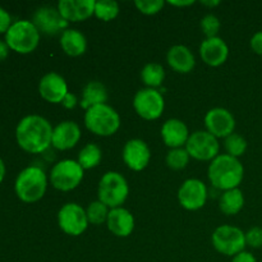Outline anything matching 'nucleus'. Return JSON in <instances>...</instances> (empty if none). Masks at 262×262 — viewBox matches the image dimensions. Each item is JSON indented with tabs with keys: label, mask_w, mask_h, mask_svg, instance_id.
I'll list each match as a JSON object with an SVG mask.
<instances>
[{
	"label": "nucleus",
	"mask_w": 262,
	"mask_h": 262,
	"mask_svg": "<svg viewBox=\"0 0 262 262\" xmlns=\"http://www.w3.org/2000/svg\"><path fill=\"white\" fill-rule=\"evenodd\" d=\"M50 122L40 115H27L18 123L15 129L17 142L25 151L31 154H41L48 150L53 140Z\"/></svg>",
	"instance_id": "1"
},
{
	"label": "nucleus",
	"mask_w": 262,
	"mask_h": 262,
	"mask_svg": "<svg viewBox=\"0 0 262 262\" xmlns=\"http://www.w3.org/2000/svg\"><path fill=\"white\" fill-rule=\"evenodd\" d=\"M207 176L215 188L225 192L239 187L245 177V168L237 158L223 154L210 163Z\"/></svg>",
	"instance_id": "2"
},
{
	"label": "nucleus",
	"mask_w": 262,
	"mask_h": 262,
	"mask_svg": "<svg viewBox=\"0 0 262 262\" xmlns=\"http://www.w3.org/2000/svg\"><path fill=\"white\" fill-rule=\"evenodd\" d=\"M15 193L23 202L32 204L45 194L48 188V177L40 166H27L15 179Z\"/></svg>",
	"instance_id": "3"
},
{
	"label": "nucleus",
	"mask_w": 262,
	"mask_h": 262,
	"mask_svg": "<svg viewBox=\"0 0 262 262\" xmlns=\"http://www.w3.org/2000/svg\"><path fill=\"white\" fill-rule=\"evenodd\" d=\"M84 125L91 133L101 137H109L118 132L120 117L114 107L107 104L96 105L86 110Z\"/></svg>",
	"instance_id": "4"
},
{
	"label": "nucleus",
	"mask_w": 262,
	"mask_h": 262,
	"mask_svg": "<svg viewBox=\"0 0 262 262\" xmlns=\"http://www.w3.org/2000/svg\"><path fill=\"white\" fill-rule=\"evenodd\" d=\"M5 42L19 54L32 53L40 42V31L31 20H15L5 32Z\"/></svg>",
	"instance_id": "5"
},
{
	"label": "nucleus",
	"mask_w": 262,
	"mask_h": 262,
	"mask_svg": "<svg viewBox=\"0 0 262 262\" xmlns=\"http://www.w3.org/2000/svg\"><path fill=\"white\" fill-rule=\"evenodd\" d=\"M129 193V186L124 177L118 171H107L99 182V201L106 205L109 209L122 207Z\"/></svg>",
	"instance_id": "6"
},
{
	"label": "nucleus",
	"mask_w": 262,
	"mask_h": 262,
	"mask_svg": "<svg viewBox=\"0 0 262 262\" xmlns=\"http://www.w3.org/2000/svg\"><path fill=\"white\" fill-rule=\"evenodd\" d=\"M83 168L78 161L66 159L53 166L50 171V183L58 191L68 192L77 188L83 179Z\"/></svg>",
	"instance_id": "7"
},
{
	"label": "nucleus",
	"mask_w": 262,
	"mask_h": 262,
	"mask_svg": "<svg viewBox=\"0 0 262 262\" xmlns=\"http://www.w3.org/2000/svg\"><path fill=\"white\" fill-rule=\"evenodd\" d=\"M212 246L219 253L234 257L238 253L243 252L246 243V234L237 227L233 225H222L216 228L211 237Z\"/></svg>",
	"instance_id": "8"
},
{
	"label": "nucleus",
	"mask_w": 262,
	"mask_h": 262,
	"mask_svg": "<svg viewBox=\"0 0 262 262\" xmlns=\"http://www.w3.org/2000/svg\"><path fill=\"white\" fill-rule=\"evenodd\" d=\"M133 107L136 113L145 120H156L163 115L165 109L163 94L156 89H142L135 95Z\"/></svg>",
	"instance_id": "9"
},
{
	"label": "nucleus",
	"mask_w": 262,
	"mask_h": 262,
	"mask_svg": "<svg viewBox=\"0 0 262 262\" xmlns=\"http://www.w3.org/2000/svg\"><path fill=\"white\" fill-rule=\"evenodd\" d=\"M186 150L196 160L212 161L219 155L220 145L217 138L207 130H197L189 136Z\"/></svg>",
	"instance_id": "10"
},
{
	"label": "nucleus",
	"mask_w": 262,
	"mask_h": 262,
	"mask_svg": "<svg viewBox=\"0 0 262 262\" xmlns=\"http://www.w3.org/2000/svg\"><path fill=\"white\" fill-rule=\"evenodd\" d=\"M58 224L66 234L77 237L86 232L90 223L87 219L86 210L81 205L69 202L59 210Z\"/></svg>",
	"instance_id": "11"
},
{
	"label": "nucleus",
	"mask_w": 262,
	"mask_h": 262,
	"mask_svg": "<svg viewBox=\"0 0 262 262\" xmlns=\"http://www.w3.org/2000/svg\"><path fill=\"white\" fill-rule=\"evenodd\" d=\"M179 204L188 211L202 209L207 201L206 184L200 179H187L178 191Z\"/></svg>",
	"instance_id": "12"
},
{
	"label": "nucleus",
	"mask_w": 262,
	"mask_h": 262,
	"mask_svg": "<svg viewBox=\"0 0 262 262\" xmlns=\"http://www.w3.org/2000/svg\"><path fill=\"white\" fill-rule=\"evenodd\" d=\"M205 127L209 133L216 138H227L235 129V119L229 110L224 107H214L205 115Z\"/></svg>",
	"instance_id": "13"
},
{
	"label": "nucleus",
	"mask_w": 262,
	"mask_h": 262,
	"mask_svg": "<svg viewBox=\"0 0 262 262\" xmlns=\"http://www.w3.org/2000/svg\"><path fill=\"white\" fill-rule=\"evenodd\" d=\"M33 25L37 27L40 32L46 33V35H58L66 30H68L69 22H67L58 9L53 7H41L33 14Z\"/></svg>",
	"instance_id": "14"
},
{
	"label": "nucleus",
	"mask_w": 262,
	"mask_h": 262,
	"mask_svg": "<svg viewBox=\"0 0 262 262\" xmlns=\"http://www.w3.org/2000/svg\"><path fill=\"white\" fill-rule=\"evenodd\" d=\"M123 160L125 165L135 171H141L151 160V151L147 143L138 138L129 140L123 147Z\"/></svg>",
	"instance_id": "15"
},
{
	"label": "nucleus",
	"mask_w": 262,
	"mask_h": 262,
	"mask_svg": "<svg viewBox=\"0 0 262 262\" xmlns=\"http://www.w3.org/2000/svg\"><path fill=\"white\" fill-rule=\"evenodd\" d=\"M38 92L41 97L51 104H61L68 94V84L60 74L55 72L45 74L38 83Z\"/></svg>",
	"instance_id": "16"
},
{
	"label": "nucleus",
	"mask_w": 262,
	"mask_h": 262,
	"mask_svg": "<svg viewBox=\"0 0 262 262\" xmlns=\"http://www.w3.org/2000/svg\"><path fill=\"white\" fill-rule=\"evenodd\" d=\"M95 0H60L58 12L67 22H82L95 14Z\"/></svg>",
	"instance_id": "17"
},
{
	"label": "nucleus",
	"mask_w": 262,
	"mask_h": 262,
	"mask_svg": "<svg viewBox=\"0 0 262 262\" xmlns=\"http://www.w3.org/2000/svg\"><path fill=\"white\" fill-rule=\"evenodd\" d=\"M81 136V128L77 123L72 122V120H64L54 128L51 145L56 150H71L79 142Z\"/></svg>",
	"instance_id": "18"
},
{
	"label": "nucleus",
	"mask_w": 262,
	"mask_h": 262,
	"mask_svg": "<svg viewBox=\"0 0 262 262\" xmlns=\"http://www.w3.org/2000/svg\"><path fill=\"white\" fill-rule=\"evenodd\" d=\"M200 56L210 67H220L229 56V48L222 37L205 38L200 46Z\"/></svg>",
	"instance_id": "19"
},
{
	"label": "nucleus",
	"mask_w": 262,
	"mask_h": 262,
	"mask_svg": "<svg viewBox=\"0 0 262 262\" xmlns=\"http://www.w3.org/2000/svg\"><path fill=\"white\" fill-rule=\"evenodd\" d=\"M189 130L186 123L181 119H168L161 127V138L168 147L181 148L187 145L189 138Z\"/></svg>",
	"instance_id": "20"
},
{
	"label": "nucleus",
	"mask_w": 262,
	"mask_h": 262,
	"mask_svg": "<svg viewBox=\"0 0 262 262\" xmlns=\"http://www.w3.org/2000/svg\"><path fill=\"white\" fill-rule=\"evenodd\" d=\"M107 229L117 237L125 238L132 234L135 229V217L129 210L124 207L110 209L106 220Z\"/></svg>",
	"instance_id": "21"
},
{
	"label": "nucleus",
	"mask_w": 262,
	"mask_h": 262,
	"mask_svg": "<svg viewBox=\"0 0 262 262\" xmlns=\"http://www.w3.org/2000/svg\"><path fill=\"white\" fill-rule=\"evenodd\" d=\"M166 61L173 71L178 73H189L196 66V59L191 49L184 45H176L169 49Z\"/></svg>",
	"instance_id": "22"
},
{
	"label": "nucleus",
	"mask_w": 262,
	"mask_h": 262,
	"mask_svg": "<svg viewBox=\"0 0 262 262\" xmlns=\"http://www.w3.org/2000/svg\"><path fill=\"white\" fill-rule=\"evenodd\" d=\"M60 48L69 56H79L87 49V40L83 33L74 28H68L60 35Z\"/></svg>",
	"instance_id": "23"
},
{
	"label": "nucleus",
	"mask_w": 262,
	"mask_h": 262,
	"mask_svg": "<svg viewBox=\"0 0 262 262\" xmlns=\"http://www.w3.org/2000/svg\"><path fill=\"white\" fill-rule=\"evenodd\" d=\"M107 100V90L101 82L92 81L84 86L83 91H82V99H81V107L84 110H89L90 107L96 106V105L106 104Z\"/></svg>",
	"instance_id": "24"
},
{
	"label": "nucleus",
	"mask_w": 262,
	"mask_h": 262,
	"mask_svg": "<svg viewBox=\"0 0 262 262\" xmlns=\"http://www.w3.org/2000/svg\"><path fill=\"white\" fill-rule=\"evenodd\" d=\"M243 206H245V196H243V192L239 188L225 191L220 196V211L223 214L228 215V216L237 215L243 209Z\"/></svg>",
	"instance_id": "25"
},
{
	"label": "nucleus",
	"mask_w": 262,
	"mask_h": 262,
	"mask_svg": "<svg viewBox=\"0 0 262 262\" xmlns=\"http://www.w3.org/2000/svg\"><path fill=\"white\" fill-rule=\"evenodd\" d=\"M164 78H165V71L159 63L146 64L141 72V79L147 86V89H156L161 86Z\"/></svg>",
	"instance_id": "26"
},
{
	"label": "nucleus",
	"mask_w": 262,
	"mask_h": 262,
	"mask_svg": "<svg viewBox=\"0 0 262 262\" xmlns=\"http://www.w3.org/2000/svg\"><path fill=\"white\" fill-rule=\"evenodd\" d=\"M102 159L101 148L95 143H87L78 154V164L83 168V170L87 169L96 168Z\"/></svg>",
	"instance_id": "27"
},
{
	"label": "nucleus",
	"mask_w": 262,
	"mask_h": 262,
	"mask_svg": "<svg viewBox=\"0 0 262 262\" xmlns=\"http://www.w3.org/2000/svg\"><path fill=\"white\" fill-rule=\"evenodd\" d=\"M119 14V4L114 0H100L95 3V15L104 22L115 19Z\"/></svg>",
	"instance_id": "28"
},
{
	"label": "nucleus",
	"mask_w": 262,
	"mask_h": 262,
	"mask_svg": "<svg viewBox=\"0 0 262 262\" xmlns=\"http://www.w3.org/2000/svg\"><path fill=\"white\" fill-rule=\"evenodd\" d=\"M109 207L105 204H102L101 201H99V200L91 202L86 209L89 223L92 225L104 224V223H106L107 216H109Z\"/></svg>",
	"instance_id": "29"
},
{
	"label": "nucleus",
	"mask_w": 262,
	"mask_h": 262,
	"mask_svg": "<svg viewBox=\"0 0 262 262\" xmlns=\"http://www.w3.org/2000/svg\"><path fill=\"white\" fill-rule=\"evenodd\" d=\"M189 154L186 147L171 148L166 155V165L173 170H182L186 168L189 163Z\"/></svg>",
	"instance_id": "30"
},
{
	"label": "nucleus",
	"mask_w": 262,
	"mask_h": 262,
	"mask_svg": "<svg viewBox=\"0 0 262 262\" xmlns=\"http://www.w3.org/2000/svg\"><path fill=\"white\" fill-rule=\"evenodd\" d=\"M225 150H227L228 155L233 156V158H239L247 150V141L243 136L238 135V133H233V135L228 136L225 138Z\"/></svg>",
	"instance_id": "31"
},
{
	"label": "nucleus",
	"mask_w": 262,
	"mask_h": 262,
	"mask_svg": "<svg viewBox=\"0 0 262 262\" xmlns=\"http://www.w3.org/2000/svg\"><path fill=\"white\" fill-rule=\"evenodd\" d=\"M220 27H222V25H220V20L216 15L206 14L201 19V30L204 35L206 36V38L216 37Z\"/></svg>",
	"instance_id": "32"
},
{
	"label": "nucleus",
	"mask_w": 262,
	"mask_h": 262,
	"mask_svg": "<svg viewBox=\"0 0 262 262\" xmlns=\"http://www.w3.org/2000/svg\"><path fill=\"white\" fill-rule=\"evenodd\" d=\"M165 3L163 0H137L135 5L142 14L152 15L160 12Z\"/></svg>",
	"instance_id": "33"
},
{
	"label": "nucleus",
	"mask_w": 262,
	"mask_h": 262,
	"mask_svg": "<svg viewBox=\"0 0 262 262\" xmlns=\"http://www.w3.org/2000/svg\"><path fill=\"white\" fill-rule=\"evenodd\" d=\"M246 243L252 248L262 247V228L253 227L246 233Z\"/></svg>",
	"instance_id": "34"
},
{
	"label": "nucleus",
	"mask_w": 262,
	"mask_h": 262,
	"mask_svg": "<svg viewBox=\"0 0 262 262\" xmlns=\"http://www.w3.org/2000/svg\"><path fill=\"white\" fill-rule=\"evenodd\" d=\"M12 26V18L10 14L4 9V8L0 7V33L7 32L8 28Z\"/></svg>",
	"instance_id": "35"
},
{
	"label": "nucleus",
	"mask_w": 262,
	"mask_h": 262,
	"mask_svg": "<svg viewBox=\"0 0 262 262\" xmlns=\"http://www.w3.org/2000/svg\"><path fill=\"white\" fill-rule=\"evenodd\" d=\"M251 49L258 55H262V31H258L252 36L250 41Z\"/></svg>",
	"instance_id": "36"
},
{
	"label": "nucleus",
	"mask_w": 262,
	"mask_h": 262,
	"mask_svg": "<svg viewBox=\"0 0 262 262\" xmlns=\"http://www.w3.org/2000/svg\"><path fill=\"white\" fill-rule=\"evenodd\" d=\"M77 104H78V99H77L76 95L72 94V92H68V94L66 95V97L63 99V101H61V105H63L66 109H73V107L77 106Z\"/></svg>",
	"instance_id": "37"
},
{
	"label": "nucleus",
	"mask_w": 262,
	"mask_h": 262,
	"mask_svg": "<svg viewBox=\"0 0 262 262\" xmlns=\"http://www.w3.org/2000/svg\"><path fill=\"white\" fill-rule=\"evenodd\" d=\"M232 262H257L255 256L251 252H247V251H243V252L238 253L233 257Z\"/></svg>",
	"instance_id": "38"
},
{
	"label": "nucleus",
	"mask_w": 262,
	"mask_h": 262,
	"mask_svg": "<svg viewBox=\"0 0 262 262\" xmlns=\"http://www.w3.org/2000/svg\"><path fill=\"white\" fill-rule=\"evenodd\" d=\"M8 54H9V46L5 41L0 40V61L7 58Z\"/></svg>",
	"instance_id": "39"
},
{
	"label": "nucleus",
	"mask_w": 262,
	"mask_h": 262,
	"mask_svg": "<svg viewBox=\"0 0 262 262\" xmlns=\"http://www.w3.org/2000/svg\"><path fill=\"white\" fill-rule=\"evenodd\" d=\"M169 4L173 5V7H189V5L193 4V0H189V2H174V0H170L168 2Z\"/></svg>",
	"instance_id": "40"
},
{
	"label": "nucleus",
	"mask_w": 262,
	"mask_h": 262,
	"mask_svg": "<svg viewBox=\"0 0 262 262\" xmlns=\"http://www.w3.org/2000/svg\"><path fill=\"white\" fill-rule=\"evenodd\" d=\"M4 176H5V165H4V161L0 159V183H2V181L4 179Z\"/></svg>",
	"instance_id": "41"
},
{
	"label": "nucleus",
	"mask_w": 262,
	"mask_h": 262,
	"mask_svg": "<svg viewBox=\"0 0 262 262\" xmlns=\"http://www.w3.org/2000/svg\"><path fill=\"white\" fill-rule=\"evenodd\" d=\"M202 5H205V7H216V5L220 4L219 0H215V2H201Z\"/></svg>",
	"instance_id": "42"
}]
</instances>
